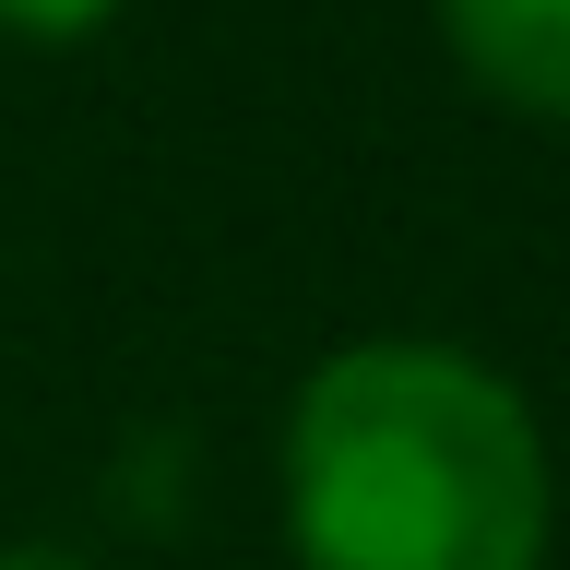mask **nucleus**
Wrapping results in <instances>:
<instances>
[{
	"mask_svg": "<svg viewBox=\"0 0 570 570\" xmlns=\"http://www.w3.org/2000/svg\"><path fill=\"white\" fill-rule=\"evenodd\" d=\"M547 428L475 345L368 333L285 404L297 570H547Z\"/></svg>",
	"mask_w": 570,
	"mask_h": 570,
	"instance_id": "f257e3e1",
	"label": "nucleus"
},
{
	"mask_svg": "<svg viewBox=\"0 0 570 570\" xmlns=\"http://www.w3.org/2000/svg\"><path fill=\"white\" fill-rule=\"evenodd\" d=\"M0 570H83L71 547H0Z\"/></svg>",
	"mask_w": 570,
	"mask_h": 570,
	"instance_id": "20e7f679",
	"label": "nucleus"
},
{
	"mask_svg": "<svg viewBox=\"0 0 570 570\" xmlns=\"http://www.w3.org/2000/svg\"><path fill=\"white\" fill-rule=\"evenodd\" d=\"M131 0H0V36H36V48H71V36L119 24Z\"/></svg>",
	"mask_w": 570,
	"mask_h": 570,
	"instance_id": "7ed1b4c3",
	"label": "nucleus"
},
{
	"mask_svg": "<svg viewBox=\"0 0 570 570\" xmlns=\"http://www.w3.org/2000/svg\"><path fill=\"white\" fill-rule=\"evenodd\" d=\"M440 36L475 96L570 131V0H440Z\"/></svg>",
	"mask_w": 570,
	"mask_h": 570,
	"instance_id": "f03ea898",
	"label": "nucleus"
}]
</instances>
